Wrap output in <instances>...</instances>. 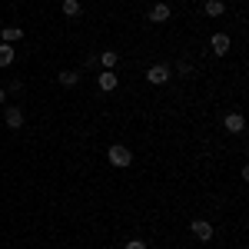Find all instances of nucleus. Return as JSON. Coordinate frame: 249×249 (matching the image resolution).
Segmentation results:
<instances>
[{
	"instance_id": "1",
	"label": "nucleus",
	"mask_w": 249,
	"mask_h": 249,
	"mask_svg": "<svg viewBox=\"0 0 249 249\" xmlns=\"http://www.w3.org/2000/svg\"><path fill=\"white\" fill-rule=\"evenodd\" d=\"M110 163H113V166H130V163H133V153H130V150H126V146H120V143H116V146H110Z\"/></svg>"
},
{
	"instance_id": "2",
	"label": "nucleus",
	"mask_w": 249,
	"mask_h": 249,
	"mask_svg": "<svg viewBox=\"0 0 249 249\" xmlns=\"http://www.w3.org/2000/svg\"><path fill=\"white\" fill-rule=\"evenodd\" d=\"M146 80L156 83V87H160V83H166V80H170V67H166V63H153V67L146 70Z\"/></svg>"
},
{
	"instance_id": "3",
	"label": "nucleus",
	"mask_w": 249,
	"mask_h": 249,
	"mask_svg": "<svg viewBox=\"0 0 249 249\" xmlns=\"http://www.w3.org/2000/svg\"><path fill=\"white\" fill-rule=\"evenodd\" d=\"M190 232L196 236V239H203V243H206V239H213V226L206 223V219H193V223H190Z\"/></svg>"
},
{
	"instance_id": "4",
	"label": "nucleus",
	"mask_w": 249,
	"mask_h": 249,
	"mask_svg": "<svg viewBox=\"0 0 249 249\" xmlns=\"http://www.w3.org/2000/svg\"><path fill=\"white\" fill-rule=\"evenodd\" d=\"M210 47H213L216 57H226V53H230V34H213Z\"/></svg>"
},
{
	"instance_id": "5",
	"label": "nucleus",
	"mask_w": 249,
	"mask_h": 249,
	"mask_svg": "<svg viewBox=\"0 0 249 249\" xmlns=\"http://www.w3.org/2000/svg\"><path fill=\"white\" fill-rule=\"evenodd\" d=\"M170 3H156V7H150V20H153V23H166V20H170Z\"/></svg>"
},
{
	"instance_id": "6",
	"label": "nucleus",
	"mask_w": 249,
	"mask_h": 249,
	"mask_svg": "<svg viewBox=\"0 0 249 249\" xmlns=\"http://www.w3.org/2000/svg\"><path fill=\"white\" fill-rule=\"evenodd\" d=\"M3 123H7L10 130H20V126H23V113H20L17 107H7V113H3Z\"/></svg>"
},
{
	"instance_id": "7",
	"label": "nucleus",
	"mask_w": 249,
	"mask_h": 249,
	"mask_svg": "<svg viewBox=\"0 0 249 249\" xmlns=\"http://www.w3.org/2000/svg\"><path fill=\"white\" fill-rule=\"evenodd\" d=\"M226 130H230V133H243V130H246L243 113H230V116H226Z\"/></svg>"
},
{
	"instance_id": "8",
	"label": "nucleus",
	"mask_w": 249,
	"mask_h": 249,
	"mask_svg": "<svg viewBox=\"0 0 249 249\" xmlns=\"http://www.w3.org/2000/svg\"><path fill=\"white\" fill-rule=\"evenodd\" d=\"M223 10H226L223 0H206V3H203V14H206V17H223Z\"/></svg>"
},
{
	"instance_id": "9",
	"label": "nucleus",
	"mask_w": 249,
	"mask_h": 249,
	"mask_svg": "<svg viewBox=\"0 0 249 249\" xmlns=\"http://www.w3.org/2000/svg\"><path fill=\"white\" fill-rule=\"evenodd\" d=\"M96 83H100V90H107V93H110V90H116V83H120V80H116V73H110V70H107V73H100V80H96Z\"/></svg>"
},
{
	"instance_id": "10",
	"label": "nucleus",
	"mask_w": 249,
	"mask_h": 249,
	"mask_svg": "<svg viewBox=\"0 0 249 249\" xmlns=\"http://www.w3.org/2000/svg\"><path fill=\"white\" fill-rule=\"evenodd\" d=\"M14 57H17V50H14L10 43H0V67H10Z\"/></svg>"
},
{
	"instance_id": "11",
	"label": "nucleus",
	"mask_w": 249,
	"mask_h": 249,
	"mask_svg": "<svg viewBox=\"0 0 249 249\" xmlns=\"http://www.w3.org/2000/svg\"><path fill=\"white\" fill-rule=\"evenodd\" d=\"M20 40H23L20 27H3V43H20Z\"/></svg>"
},
{
	"instance_id": "12",
	"label": "nucleus",
	"mask_w": 249,
	"mask_h": 249,
	"mask_svg": "<svg viewBox=\"0 0 249 249\" xmlns=\"http://www.w3.org/2000/svg\"><path fill=\"white\" fill-rule=\"evenodd\" d=\"M80 10H83V7H80V0H63V14H67L70 20L80 17Z\"/></svg>"
},
{
	"instance_id": "13",
	"label": "nucleus",
	"mask_w": 249,
	"mask_h": 249,
	"mask_svg": "<svg viewBox=\"0 0 249 249\" xmlns=\"http://www.w3.org/2000/svg\"><path fill=\"white\" fill-rule=\"evenodd\" d=\"M60 83H63V87H73V83H77V80H80V73H77V70H63V73H60Z\"/></svg>"
},
{
	"instance_id": "14",
	"label": "nucleus",
	"mask_w": 249,
	"mask_h": 249,
	"mask_svg": "<svg viewBox=\"0 0 249 249\" xmlns=\"http://www.w3.org/2000/svg\"><path fill=\"white\" fill-rule=\"evenodd\" d=\"M116 60H120V57H116L113 50H103V53H100V63H103L107 70H113V67H116Z\"/></svg>"
},
{
	"instance_id": "15",
	"label": "nucleus",
	"mask_w": 249,
	"mask_h": 249,
	"mask_svg": "<svg viewBox=\"0 0 249 249\" xmlns=\"http://www.w3.org/2000/svg\"><path fill=\"white\" fill-rule=\"evenodd\" d=\"M123 249H146V243H143V239H130Z\"/></svg>"
},
{
	"instance_id": "16",
	"label": "nucleus",
	"mask_w": 249,
	"mask_h": 249,
	"mask_svg": "<svg viewBox=\"0 0 249 249\" xmlns=\"http://www.w3.org/2000/svg\"><path fill=\"white\" fill-rule=\"evenodd\" d=\"M3 96H7V93H3V87H0V103H3Z\"/></svg>"
}]
</instances>
